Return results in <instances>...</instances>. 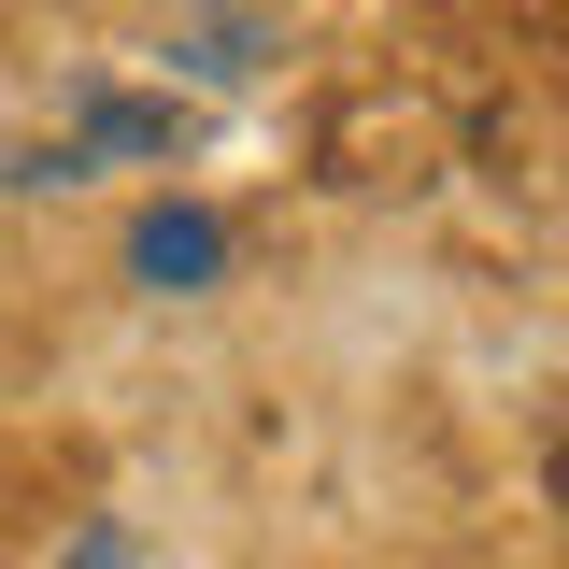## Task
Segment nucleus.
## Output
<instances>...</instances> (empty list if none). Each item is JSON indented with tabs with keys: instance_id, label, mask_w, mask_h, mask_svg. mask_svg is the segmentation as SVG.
Segmentation results:
<instances>
[{
	"instance_id": "1",
	"label": "nucleus",
	"mask_w": 569,
	"mask_h": 569,
	"mask_svg": "<svg viewBox=\"0 0 569 569\" xmlns=\"http://www.w3.org/2000/svg\"><path fill=\"white\" fill-rule=\"evenodd\" d=\"M129 271L142 284H213V271H228V228H213V213H142V228H129Z\"/></svg>"
}]
</instances>
